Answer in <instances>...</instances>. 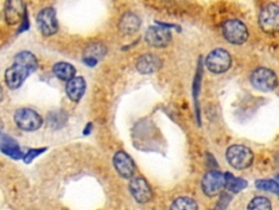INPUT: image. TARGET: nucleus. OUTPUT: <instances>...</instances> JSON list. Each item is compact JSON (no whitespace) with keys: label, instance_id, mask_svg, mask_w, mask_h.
<instances>
[{"label":"nucleus","instance_id":"obj_1","mask_svg":"<svg viewBox=\"0 0 279 210\" xmlns=\"http://www.w3.org/2000/svg\"><path fill=\"white\" fill-rule=\"evenodd\" d=\"M38 68L36 57L31 52H21L15 57V63L5 74L6 85L11 90L20 88L30 75Z\"/></svg>","mask_w":279,"mask_h":210},{"label":"nucleus","instance_id":"obj_2","mask_svg":"<svg viewBox=\"0 0 279 210\" xmlns=\"http://www.w3.org/2000/svg\"><path fill=\"white\" fill-rule=\"evenodd\" d=\"M227 161L236 170H244L251 167L253 163V152L250 148L242 145H233L227 149Z\"/></svg>","mask_w":279,"mask_h":210},{"label":"nucleus","instance_id":"obj_3","mask_svg":"<svg viewBox=\"0 0 279 210\" xmlns=\"http://www.w3.org/2000/svg\"><path fill=\"white\" fill-rule=\"evenodd\" d=\"M231 56L223 48H216L207 55L205 59L206 68L213 74H224L231 66Z\"/></svg>","mask_w":279,"mask_h":210},{"label":"nucleus","instance_id":"obj_4","mask_svg":"<svg viewBox=\"0 0 279 210\" xmlns=\"http://www.w3.org/2000/svg\"><path fill=\"white\" fill-rule=\"evenodd\" d=\"M223 35L225 39L233 45H241L248 40L249 32L245 24L239 20H228L226 21L223 27Z\"/></svg>","mask_w":279,"mask_h":210},{"label":"nucleus","instance_id":"obj_5","mask_svg":"<svg viewBox=\"0 0 279 210\" xmlns=\"http://www.w3.org/2000/svg\"><path fill=\"white\" fill-rule=\"evenodd\" d=\"M259 27L267 34L279 32V7L275 4H268L261 10L258 17Z\"/></svg>","mask_w":279,"mask_h":210},{"label":"nucleus","instance_id":"obj_6","mask_svg":"<svg viewBox=\"0 0 279 210\" xmlns=\"http://www.w3.org/2000/svg\"><path fill=\"white\" fill-rule=\"evenodd\" d=\"M251 84L257 90L264 92L272 91L277 88L278 79L276 74L268 68H257L251 75Z\"/></svg>","mask_w":279,"mask_h":210},{"label":"nucleus","instance_id":"obj_7","mask_svg":"<svg viewBox=\"0 0 279 210\" xmlns=\"http://www.w3.org/2000/svg\"><path fill=\"white\" fill-rule=\"evenodd\" d=\"M15 122L19 128L25 131H34L43 125L42 116L31 109H19L15 113Z\"/></svg>","mask_w":279,"mask_h":210},{"label":"nucleus","instance_id":"obj_8","mask_svg":"<svg viewBox=\"0 0 279 210\" xmlns=\"http://www.w3.org/2000/svg\"><path fill=\"white\" fill-rule=\"evenodd\" d=\"M38 29L44 36H53L58 31V20L56 10L51 7L40 11L36 18Z\"/></svg>","mask_w":279,"mask_h":210},{"label":"nucleus","instance_id":"obj_9","mask_svg":"<svg viewBox=\"0 0 279 210\" xmlns=\"http://www.w3.org/2000/svg\"><path fill=\"white\" fill-rule=\"evenodd\" d=\"M226 187L225 174L219 171H210L204 175L202 181V189L206 196L214 197L218 195Z\"/></svg>","mask_w":279,"mask_h":210},{"label":"nucleus","instance_id":"obj_10","mask_svg":"<svg viewBox=\"0 0 279 210\" xmlns=\"http://www.w3.org/2000/svg\"><path fill=\"white\" fill-rule=\"evenodd\" d=\"M129 189L139 203H146L152 200V189L144 177H133L129 184Z\"/></svg>","mask_w":279,"mask_h":210},{"label":"nucleus","instance_id":"obj_11","mask_svg":"<svg viewBox=\"0 0 279 210\" xmlns=\"http://www.w3.org/2000/svg\"><path fill=\"white\" fill-rule=\"evenodd\" d=\"M145 41L148 45L153 47H166L171 41V33L165 28L151 27L145 33Z\"/></svg>","mask_w":279,"mask_h":210},{"label":"nucleus","instance_id":"obj_12","mask_svg":"<svg viewBox=\"0 0 279 210\" xmlns=\"http://www.w3.org/2000/svg\"><path fill=\"white\" fill-rule=\"evenodd\" d=\"M114 165L116 171L123 179H131L134 173V163L126 152L118 151L114 156Z\"/></svg>","mask_w":279,"mask_h":210},{"label":"nucleus","instance_id":"obj_13","mask_svg":"<svg viewBox=\"0 0 279 210\" xmlns=\"http://www.w3.org/2000/svg\"><path fill=\"white\" fill-rule=\"evenodd\" d=\"M163 65V61L158 56L154 54H145L141 56L136 62V69L143 75H151L158 72Z\"/></svg>","mask_w":279,"mask_h":210},{"label":"nucleus","instance_id":"obj_14","mask_svg":"<svg viewBox=\"0 0 279 210\" xmlns=\"http://www.w3.org/2000/svg\"><path fill=\"white\" fill-rule=\"evenodd\" d=\"M25 14L24 3L18 0V2H8L5 7V18L9 25H16L22 20Z\"/></svg>","mask_w":279,"mask_h":210},{"label":"nucleus","instance_id":"obj_15","mask_svg":"<svg viewBox=\"0 0 279 210\" xmlns=\"http://www.w3.org/2000/svg\"><path fill=\"white\" fill-rule=\"evenodd\" d=\"M106 55V47L101 43H92L84 49L83 60L88 66H95Z\"/></svg>","mask_w":279,"mask_h":210},{"label":"nucleus","instance_id":"obj_16","mask_svg":"<svg viewBox=\"0 0 279 210\" xmlns=\"http://www.w3.org/2000/svg\"><path fill=\"white\" fill-rule=\"evenodd\" d=\"M141 27L140 18L132 14V12H127L123 15L119 21V30L122 34L132 35L139 31Z\"/></svg>","mask_w":279,"mask_h":210},{"label":"nucleus","instance_id":"obj_17","mask_svg":"<svg viewBox=\"0 0 279 210\" xmlns=\"http://www.w3.org/2000/svg\"><path fill=\"white\" fill-rule=\"evenodd\" d=\"M85 80L82 77H74L72 80L67 82L66 92L70 100H72L73 102H79L82 99L84 92H85Z\"/></svg>","mask_w":279,"mask_h":210},{"label":"nucleus","instance_id":"obj_18","mask_svg":"<svg viewBox=\"0 0 279 210\" xmlns=\"http://www.w3.org/2000/svg\"><path fill=\"white\" fill-rule=\"evenodd\" d=\"M2 151L10 158L16 159V160L22 158V152L19 145L11 137L5 135V133L2 135Z\"/></svg>","mask_w":279,"mask_h":210},{"label":"nucleus","instance_id":"obj_19","mask_svg":"<svg viewBox=\"0 0 279 210\" xmlns=\"http://www.w3.org/2000/svg\"><path fill=\"white\" fill-rule=\"evenodd\" d=\"M53 72L58 79H60L61 81L69 82L70 80H72L74 78L75 68L68 62L60 61L55 63L53 67Z\"/></svg>","mask_w":279,"mask_h":210},{"label":"nucleus","instance_id":"obj_20","mask_svg":"<svg viewBox=\"0 0 279 210\" xmlns=\"http://www.w3.org/2000/svg\"><path fill=\"white\" fill-rule=\"evenodd\" d=\"M225 179H226V188L232 193H239L240 190L245 188L246 184H248L243 179L233 176L231 173H226Z\"/></svg>","mask_w":279,"mask_h":210},{"label":"nucleus","instance_id":"obj_21","mask_svg":"<svg viewBox=\"0 0 279 210\" xmlns=\"http://www.w3.org/2000/svg\"><path fill=\"white\" fill-rule=\"evenodd\" d=\"M170 210H199L197 201L190 197H179L172 202Z\"/></svg>","mask_w":279,"mask_h":210},{"label":"nucleus","instance_id":"obj_22","mask_svg":"<svg viewBox=\"0 0 279 210\" xmlns=\"http://www.w3.org/2000/svg\"><path fill=\"white\" fill-rule=\"evenodd\" d=\"M248 210H271V203L266 197L258 196L250 201Z\"/></svg>","mask_w":279,"mask_h":210},{"label":"nucleus","instance_id":"obj_23","mask_svg":"<svg viewBox=\"0 0 279 210\" xmlns=\"http://www.w3.org/2000/svg\"><path fill=\"white\" fill-rule=\"evenodd\" d=\"M256 187L258 189L266 190L279 195V184L272 180H259L256 181Z\"/></svg>","mask_w":279,"mask_h":210},{"label":"nucleus","instance_id":"obj_24","mask_svg":"<svg viewBox=\"0 0 279 210\" xmlns=\"http://www.w3.org/2000/svg\"><path fill=\"white\" fill-rule=\"evenodd\" d=\"M46 150V148H40V149H31L27 155H25L24 157V162L25 163H31L32 160H34V159L37 157V156H40L41 154H43V152Z\"/></svg>","mask_w":279,"mask_h":210},{"label":"nucleus","instance_id":"obj_25","mask_svg":"<svg viewBox=\"0 0 279 210\" xmlns=\"http://www.w3.org/2000/svg\"><path fill=\"white\" fill-rule=\"evenodd\" d=\"M215 210H223V209H220V208H217V209H215Z\"/></svg>","mask_w":279,"mask_h":210}]
</instances>
